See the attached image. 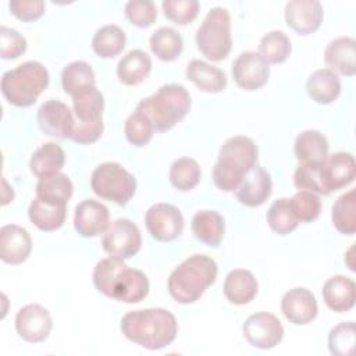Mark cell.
<instances>
[{
    "instance_id": "obj_1",
    "label": "cell",
    "mask_w": 356,
    "mask_h": 356,
    "mask_svg": "<svg viewBox=\"0 0 356 356\" xmlns=\"http://www.w3.org/2000/svg\"><path fill=\"white\" fill-rule=\"evenodd\" d=\"M95 288L107 298L124 303H139L149 293V280L138 268H129L124 259L106 257L93 270Z\"/></svg>"
},
{
    "instance_id": "obj_2",
    "label": "cell",
    "mask_w": 356,
    "mask_h": 356,
    "mask_svg": "<svg viewBox=\"0 0 356 356\" xmlns=\"http://www.w3.org/2000/svg\"><path fill=\"white\" fill-rule=\"evenodd\" d=\"M120 328L131 342L150 350H159L175 339L178 323L171 312L152 307L128 312L121 318Z\"/></svg>"
},
{
    "instance_id": "obj_3",
    "label": "cell",
    "mask_w": 356,
    "mask_h": 356,
    "mask_svg": "<svg viewBox=\"0 0 356 356\" xmlns=\"http://www.w3.org/2000/svg\"><path fill=\"white\" fill-rule=\"evenodd\" d=\"M257 146L248 136H232L227 139L218 152L211 178L222 192H235L242 178L257 164Z\"/></svg>"
},
{
    "instance_id": "obj_4",
    "label": "cell",
    "mask_w": 356,
    "mask_h": 356,
    "mask_svg": "<svg viewBox=\"0 0 356 356\" xmlns=\"http://www.w3.org/2000/svg\"><path fill=\"white\" fill-rule=\"evenodd\" d=\"M217 263L206 254H192L172 270L168 277V292L182 305L196 302L217 278Z\"/></svg>"
},
{
    "instance_id": "obj_5",
    "label": "cell",
    "mask_w": 356,
    "mask_h": 356,
    "mask_svg": "<svg viewBox=\"0 0 356 356\" xmlns=\"http://www.w3.org/2000/svg\"><path fill=\"white\" fill-rule=\"evenodd\" d=\"M189 108V92L178 83L163 85L136 106V111L142 113L159 132L170 131L188 114Z\"/></svg>"
},
{
    "instance_id": "obj_6",
    "label": "cell",
    "mask_w": 356,
    "mask_h": 356,
    "mask_svg": "<svg viewBox=\"0 0 356 356\" xmlns=\"http://www.w3.org/2000/svg\"><path fill=\"white\" fill-rule=\"evenodd\" d=\"M50 81L49 71L39 61H25L1 76V93L15 107L32 106Z\"/></svg>"
},
{
    "instance_id": "obj_7",
    "label": "cell",
    "mask_w": 356,
    "mask_h": 356,
    "mask_svg": "<svg viewBox=\"0 0 356 356\" xmlns=\"http://www.w3.org/2000/svg\"><path fill=\"white\" fill-rule=\"evenodd\" d=\"M199 51L211 61L224 60L232 47L231 17L227 8L213 7L196 31Z\"/></svg>"
},
{
    "instance_id": "obj_8",
    "label": "cell",
    "mask_w": 356,
    "mask_h": 356,
    "mask_svg": "<svg viewBox=\"0 0 356 356\" xmlns=\"http://www.w3.org/2000/svg\"><path fill=\"white\" fill-rule=\"evenodd\" d=\"M90 188L99 197L124 206L135 195L136 179L121 164L107 161L93 170Z\"/></svg>"
},
{
    "instance_id": "obj_9",
    "label": "cell",
    "mask_w": 356,
    "mask_h": 356,
    "mask_svg": "<svg viewBox=\"0 0 356 356\" xmlns=\"http://www.w3.org/2000/svg\"><path fill=\"white\" fill-rule=\"evenodd\" d=\"M102 245L104 252L113 257L131 259L140 250L142 235L131 220L118 218L104 231Z\"/></svg>"
},
{
    "instance_id": "obj_10",
    "label": "cell",
    "mask_w": 356,
    "mask_h": 356,
    "mask_svg": "<svg viewBox=\"0 0 356 356\" xmlns=\"http://www.w3.org/2000/svg\"><path fill=\"white\" fill-rule=\"evenodd\" d=\"M145 224L152 238L159 242H171L184 232L185 220L179 209L174 204L156 203L147 209Z\"/></svg>"
},
{
    "instance_id": "obj_11",
    "label": "cell",
    "mask_w": 356,
    "mask_h": 356,
    "mask_svg": "<svg viewBox=\"0 0 356 356\" xmlns=\"http://www.w3.org/2000/svg\"><path fill=\"white\" fill-rule=\"evenodd\" d=\"M245 339L257 349H273L284 338L281 321L271 313L259 312L246 318L242 325Z\"/></svg>"
},
{
    "instance_id": "obj_12",
    "label": "cell",
    "mask_w": 356,
    "mask_h": 356,
    "mask_svg": "<svg viewBox=\"0 0 356 356\" xmlns=\"http://www.w3.org/2000/svg\"><path fill=\"white\" fill-rule=\"evenodd\" d=\"M53 328V320L46 307L31 303L21 307L15 316V330L26 342H43Z\"/></svg>"
},
{
    "instance_id": "obj_13",
    "label": "cell",
    "mask_w": 356,
    "mask_h": 356,
    "mask_svg": "<svg viewBox=\"0 0 356 356\" xmlns=\"http://www.w3.org/2000/svg\"><path fill=\"white\" fill-rule=\"evenodd\" d=\"M270 76V67L256 51L241 53L232 64V78L235 83L245 90H257L263 88Z\"/></svg>"
},
{
    "instance_id": "obj_14",
    "label": "cell",
    "mask_w": 356,
    "mask_h": 356,
    "mask_svg": "<svg viewBox=\"0 0 356 356\" xmlns=\"http://www.w3.org/2000/svg\"><path fill=\"white\" fill-rule=\"evenodd\" d=\"M38 124L39 128L50 136L65 139L71 136L75 125L74 114L67 104L60 100H47L38 108Z\"/></svg>"
},
{
    "instance_id": "obj_15",
    "label": "cell",
    "mask_w": 356,
    "mask_h": 356,
    "mask_svg": "<svg viewBox=\"0 0 356 356\" xmlns=\"http://www.w3.org/2000/svg\"><path fill=\"white\" fill-rule=\"evenodd\" d=\"M323 17L324 10L318 0H291L285 6V22L299 35L316 32Z\"/></svg>"
},
{
    "instance_id": "obj_16",
    "label": "cell",
    "mask_w": 356,
    "mask_h": 356,
    "mask_svg": "<svg viewBox=\"0 0 356 356\" xmlns=\"http://www.w3.org/2000/svg\"><path fill=\"white\" fill-rule=\"evenodd\" d=\"M110 222L108 209L95 200L85 199L76 204L74 213V228L83 238H93L103 234Z\"/></svg>"
},
{
    "instance_id": "obj_17",
    "label": "cell",
    "mask_w": 356,
    "mask_h": 356,
    "mask_svg": "<svg viewBox=\"0 0 356 356\" xmlns=\"http://www.w3.org/2000/svg\"><path fill=\"white\" fill-rule=\"evenodd\" d=\"M281 310L289 323L305 325L316 318L318 306L316 296L307 288L298 286L285 292L281 299Z\"/></svg>"
},
{
    "instance_id": "obj_18",
    "label": "cell",
    "mask_w": 356,
    "mask_h": 356,
    "mask_svg": "<svg viewBox=\"0 0 356 356\" xmlns=\"http://www.w3.org/2000/svg\"><path fill=\"white\" fill-rule=\"evenodd\" d=\"M273 192L271 175L260 165H254L241 181L235 189L239 203L248 207L261 206Z\"/></svg>"
},
{
    "instance_id": "obj_19",
    "label": "cell",
    "mask_w": 356,
    "mask_h": 356,
    "mask_svg": "<svg viewBox=\"0 0 356 356\" xmlns=\"http://www.w3.org/2000/svg\"><path fill=\"white\" fill-rule=\"evenodd\" d=\"M32 250L29 232L17 225L7 224L0 228V259L7 264H21Z\"/></svg>"
},
{
    "instance_id": "obj_20",
    "label": "cell",
    "mask_w": 356,
    "mask_h": 356,
    "mask_svg": "<svg viewBox=\"0 0 356 356\" xmlns=\"http://www.w3.org/2000/svg\"><path fill=\"white\" fill-rule=\"evenodd\" d=\"M356 42L349 36H339L331 40L324 50V61L332 72L343 76L356 74Z\"/></svg>"
},
{
    "instance_id": "obj_21",
    "label": "cell",
    "mask_w": 356,
    "mask_h": 356,
    "mask_svg": "<svg viewBox=\"0 0 356 356\" xmlns=\"http://www.w3.org/2000/svg\"><path fill=\"white\" fill-rule=\"evenodd\" d=\"M323 168L330 193L348 186L355 181L356 177L355 157L346 152H337L327 156L323 163Z\"/></svg>"
},
{
    "instance_id": "obj_22",
    "label": "cell",
    "mask_w": 356,
    "mask_h": 356,
    "mask_svg": "<svg viewBox=\"0 0 356 356\" xmlns=\"http://www.w3.org/2000/svg\"><path fill=\"white\" fill-rule=\"evenodd\" d=\"M323 299L328 309L337 313L348 312L355 306L356 284L345 275H334L323 285Z\"/></svg>"
},
{
    "instance_id": "obj_23",
    "label": "cell",
    "mask_w": 356,
    "mask_h": 356,
    "mask_svg": "<svg viewBox=\"0 0 356 356\" xmlns=\"http://www.w3.org/2000/svg\"><path fill=\"white\" fill-rule=\"evenodd\" d=\"M224 296L232 305H246L254 299L259 291V284L249 270H231L224 281Z\"/></svg>"
},
{
    "instance_id": "obj_24",
    "label": "cell",
    "mask_w": 356,
    "mask_h": 356,
    "mask_svg": "<svg viewBox=\"0 0 356 356\" xmlns=\"http://www.w3.org/2000/svg\"><path fill=\"white\" fill-rule=\"evenodd\" d=\"M191 228L197 241L210 248H218L224 238L225 220L216 210H200L192 217Z\"/></svg>"
},
{
    "instance_id": "obj_25",
    "label": "cell",
    "mask_w": 356,
    "mask_h": 356,
    "mask_svg": "<svg viewBox=\"0 0 356 356\" xmlns=\"http://www.w3.org/2000/svg\"><path fill=\"white\" fill-rule=\"evenodd\" d=\"M185 75L203 92L218 93L227 88L225 72L221 68L202 60L189 61Z\"/></svg>"
},
{
    "instance_id": "obj_26",
    "label": "cell",
    "mask_w": 356,
    "mask_h": 356,
    "mask_svg": "<svg viewBox=\"0 0 356 356\" xmlns=\"http://www.w3.org/2000/svg\"><path fill=\"white\" fill-rule=\"evenodd\" d=\"M306 90L310 99L316 103L330 104L341 95V81L331 70L320 68L309 75Z\"/></svg>"
},
{
    "instance_id": "obj_27",
    "label": "cell",
    "mask_w": 356,
    "mask_h": 356,
    "mask_svg": "<svg viewBox=\"0 0 356 356\" xmlns=\"http://www.w3.org/2000/svg\"><path fill=\"white\" fill-rule=\"evenodd\" d=\"M152 71V58L140 49L128 51L117 64V76L121 83L134 86L143 82Z\"/></svg>"
},
{
    "instance_id": "obj_28",
    "label": "cell",
    "mask_w": 356,
    "mask_h": 356,
    "mask_svg": "<svg viewBox=\"0 0 356 356\" xmlns=\"http://www.w3.org/2000/svg\"><path fill=\"white\" fill-rule=\"evenodd\" d=\"M328 150L327 138L316 129L302 131L293 145L295 157L300 163H323L328 156Z\"/></svg>"
},
{
    "instance_id": "obj_29",
    "label": "cell",
    "mask_w": 356,
    "mask_h": 356,
    "mask_svg": "<svg viewBox=\"0 0 356 356\" xmlns=\"http://www.w3.org/2000/svg\"><path fill=\"white\" fill-rule=\"evenodd\" d=\"M65 206L50 203L35 197L28 207V217L31 222L40 231H56L63 227L65 221Z\"/></svg>"
},
{
    "instance_id": "obj_30",
    "label": "cell",
    "mask_w": 356,
    "mask_h": 356,
    "mask_svg": "<svg viewBox=\"0 0 356 356\" xmlns=\"http://www.w3.org/2000/svg\"><path fill=\"white\" fill-rule=\"evenodd\" d=\"M65 163V153L56 142H47L33 152L29 161V168L33 175L43 178L60 172Z\"/></svg>"
},
{
    "instance_id": "obj_31",
    "label": "cell",
    "mask_w": 356,
    "mask_h": 356,
    "mask_svg": "<svg viewBox=\"0 0 356 356\" xmlns=\"http://www.w3.org/2000/svg\"><path fill=\"white\" fill-rule=\"evenodd\" d=\"M72 192L74 185L71 179L63 172H56L39 178L36 184V197L56 204L67 206L68 200L72 196Z\"/></svg>"
},
{
    "instance_id": "obj_32",
    "label": "cell",
    "mask_w": 356,
    "mask_h": 356,
    "mask_svg": "<svg viewBox=\"0 0 356 356\" xmlns=\"http://www.w3.org/2000/svg\"><path fill=\"white\" fill-rule=\"evenodd\" d=\"M104 97L96 86H90L72 96V111L79 122H95L102 120Z\"/></svg>"
},
{
    "instance_id": "obj_33",
    "label": "cell",
    "mask_w": 356,
    "mask_h": 356,
    "mask_svg": "<svg viewBox=\"0 0 356 356\" xmlns=\"http://www.w3.org/2000/svg\"><path fill=\"white\" fill-rule=\"evenodd\" d=\"M125 32L114 24L104 25L92 38V49L102 58H113L125 47Z\"/></svg>"
},
{
    "instance_id": "obj_34",
    "label": "cell",
    "mask_w": 356,
    "mask_h": 356,
    "mask_svg": "<svg viewBox=\"0 0 356 356\" xmlns=\"http://www.w3.org/2000/svg\"><path fill=\"white\" fill-rule=\"evenodd\" d=\"M149 46L157 58L163 61H174L179 57L184 49V40L175 29L161 26L152 33Z\"/></svg>"
},
{
    "instance_id": "obj_35",
    "label": "cell",
    "mask_w": 356,
    "mask_h": 356,
    "mask_svg": "<svg viewBox=\"0 0 356 356\" xmlns=\"http://www.w3.org/2000/svg\"><path fill=\"white\" fill-rule=\"evenodd\" d=\"M63 90L71 97L90 86H96V78L92 67L86 61H72L61 72Z\"/></svg>"
},
{
    "instance_id": "obj_36",
    "label": "cell",
    "mask_w": 356,
    "mask_h": 356,
    "mask_svg": "<svg viewBox=\"0 0 356 356\" xmlns=\"http://www.w3.org/2000/svg\"><path fill=\"white\" fill-rule=\"evenodd\" d=\"M332 224L339 234L353 235L356 232V191L350 189L341 195L331 213Z\"/></svg>"
},
{
    "instance_id": "obj_37",
    "label": "cell",
    "mask_w": 356,
    "mask_h": 356,
    "mask_svg": "<svg viewBox=\"0 0 356 356\" xmlns=\"http://www.w3.org/2000/svg\"><path fill=\"white\" fill-rule=\"evenodd\" d=\"M324 163V161H323ZM323 163H300L293 172V184L298 189L317 195H330Z\"/></svg>"
},
{
    "instance_id": "obj_38",
    "label": "cell",
    "mask_w": 356,
    "mask_h": 356,
    "mask_svg": "<svg viewBox=\"0 0 356 356\" xmlns=\"http://www.w3.org/2000/svg\"><path fill=\"white\" fill-rule=\"evenodd\" d=\"M200 177H202L200 167L197 161L191 157L177 159L171 164L170 172H168L171 185L182 192H188L193 189L199 184Z\"/></svg>"
},
{
    "instance_id": "obj_39",
    "label": "cell",
    "mask_w": 356,
    "mask_h": 356,
    "mask_svg": "<svg viewBox=\"0 0 356 356\" xmlns=\"http://www.w3.org/2000/svg\"><path fill=\"white\" fill-rule=\"evenodd\" d=\"M292 51V44L286 33L282 31H271L266 33L259 43V54L267 64L284 63Z\"/></svg>"
},
{
    "instance_id": "obj_40",
    "label": "cell",
    "mask_w": 356,
    "mask_h": 356,
    "mask_svg": "<svg viewBox=\"0 0 356 356\" xmlns=\"http://www.w3.org/2000/svg\"><path fill=\"white\" fill-rule=\"evenodd\" d=\"M266 217L270 228L280 235L291 234L293 229H296L299 224L292 214L288 197H280L274 200L273 204L268 207Z\"/></svg>"
},
{
    "instance_id": "obj_41",
    "label": "cell",
    "mask_w": 356,
    "mask_h": 356,
    "mask_svg": "<svg viewBox=\"0 0 356 356\" xmlns=\"http://www.w3.org/2000/svg\"><path fill=\"white\" fill-rule=\"evenodd\" d=\"M289 207L298 222H310L320 216L321 200L317 193L299 191L289 199Z\"/></svg>"
},
{
    "instance_id": "obj_42",
    "label": "cell",
    "mask_w": 356,
    "mask_h": 356,
    "mask_svg": "<svg viewBox=\"0 0 356 356\" xmlns=\"http://www.w3.org/2000/svg\"><path fill=\"white\" fill-rule=\"evenodd\" d=\"M328 348L334 356H350L355 350V323L346 321L335 325L328 335Z\"/></svg>"
},
{
    "instance_id": "obj_43",
    "label": "cell",
    "mask_w": 356,
    "mask_h": 356,
    "mask_svg": "<svg viewBox=\"0 0 356 356\" xmlns=\"http://www.w3.org/2000/svg\"><path fill=\"white\" fill-rule=\"evenodd\" d=\"M125 138L134 146H145L150 142L153 136V125L152 122L139 111H134L125 121L124 125Z\"/></svg>"
},
{
    "instance_id": "obj_44",
    "label": "cell",
    "mask_w": 356,
    "mask_h": 356,
    "mask_svg": "<svg viewBox=\"0 0 356 356\" xmlns=\"http://www.w3.org/2000/svg\"><path fill=\"white\" fill-rule=\"evenodd\" d=\"M161 7L170 21L178 25H186L195 21L200 6L197 0H164Z\"/></svg>"
},
{
    "instance_id": "obj_45",
    "label": "cell",
    "mask_w": 356,
    "mask_h": 356,
    "mask_svg": "<svg viewBox=\"0 0 356 356\" xmlns=\"http://www.w3.org/2000/svg\"><path fill=\"white\" fill-rule=\"evenodd\" d=\"M124 13L128 21L138 28H147L157 18V8L152 0H129Z\"/></svg>"
},
{
    "instance_id": "obj_46",
    "label": "cell",
    "mask_w": 356,
    "mask_h": 356,
    "mask_svg": "<svg viewBox=\"0 0 356 356\" xmlns=\"http://www.w3.org/2000/svg\"><path fill=\"white\" fill-rule=\"evenodd\" d=\"M26 50V39L15 29L0 26V57L13 60L22 56Z\"/></svg>"
},
{
    "instance_id": "obj_47",
    "label": "cell",
    "mask_w": 356,
    "mask_h": 356,
    "mask_svg": "<svg viewBox=\"0 0 356 356\" xmlns=\"http://www.w3.org/2000/svg\"><path fill=\"white\" fill-rule=\"evenodd\" d=\"M43 0H11L8 8L14 17L21 21H35L39 19L44 13Z\"/></svg>"
},
{
    "instance_id": "obj_48",
    "label": "cell",
    "mask_w": 356,
    "mask_h": 356,
    "mask_svg": "<svg viewBox=\"0 0 356 356\" xmlns=\"http://www.w3.org/2000/svg\"><path fill=\"white\" fill-rule=\"evenodd\" d=\"M103 134V120L95 122L75 121L70 139L79 145H89L96 142Z\"/></svg>"
}]
</instances>
